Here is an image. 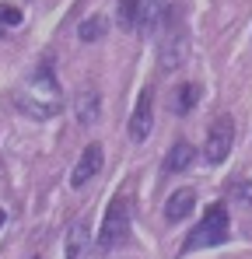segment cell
I'll use <instances>...</instances> for the list:
<instances>
[{
    "label": "cell",
    "instance_id": "1",
    "mask_svg": "<svg viewBox=\"0 0 252 259\" xmlns=\"http://www.w3.org/2000/svg\"><path fill=\"white\" fill-rule=\"evenodd\" d=\"M60 84H56V77H53V70L49 67H39V74L32 77V84L25 95H18V105L28 112V116H35V119H49V116H56L60 112Z\"/></svg>",
    "mask_w": 252,
    "mask_h": 259
},
{
    "label": "cell",
    "instance_id": "2",
    "mask_svg": "<svg viewBox=\"0 0 252 259\" xmlns=\"http://www.w3.org/2000/svg\"><path fill=\"white\" fill-rule=\"evenodd\" d=\"M161 70H179L186 63V53H189V32L182 25V11L179 7H168L165 21H161Z\"/></svg>",
    "mask_w": 252,
    "mask_h": 259
},
{
    "label": "cell",
    "instance_id": "3",
    "mask_svg": "<svg viewBox=\"0 0 252 259\" xmlns=\"http://www.w3.org/2000/svg\"><path fill=\"white\" fill-rule=\"evenodd\" d=\"M221 242H228V207L210 203L203 221L186 235V249H214Z\"/></svg>",
    "mask_w": 252,
    "mask_h": 259
},
{
    "label": "cell",
    "instance_id": "4",
    "mask_svg": "<svg viewBox=\"0 0 252 259\" xmlns=\"http://www.w3.org/2000/svg\"><path fill=\"white\" fill-rule=\"evenodd\" d=\"M126 242H130V207H126V196H112L105 221H102V231H98V245L123 249Z\"/></svg>",
    "mask_w": 252,
    "mask_h": 259
},
{
    "label": "cell",
    "instance_id": "5",
    "mask_svg": "<svg viewBox=\"0 0 252 259\" xmlns=\"http://www.w3.org/2000/svg\"><path fill=\"white\" fill-rule=\"evenodd\" d=\"M231 144H235V119H231V116H217L214 126H210L207 147H203L207 165H221V161L231 154Z\"/></svg>",
    "mask_w": 252,
    "mask_h": 259
},
{
    "label": "cell",
    "instance_id": "6",
    "mask_svg": "<svg viewBox=\"0 0 252 259\" xmlns=\"http://www.w3.org/2000/svg\"><path fill=\"white\" fill-rule=\"evenodd\" d=\"M151 126H154V91L144 88L137 105H133V116H130V140L133 144H144L151 137Z\"/></svg>",
    "mask_w": 252,
    "mask_h": 259
},
{
    "label": "cell",
    "instance_id": "7",
    "mask_svg": "<svg viewBox=\"0 0 252 259\" xmlns=\"http://www.w3.org/2000/svg\"><path fill=\"white\" fill-rule=\"evenodd\" d=\"M102 161H105V158H102V144H88V147H84V154L77 158V168L70 172V186H74V189L88 186L95 175L102 172Z\"/></svg>",
    "mask_w": 252,
    "mask_h": 259
},
{
    "label": "cell",
    "instance_id": "8",
    "mask_svg": "<svg viewBox=\"0 0 252 259\" xmlns=\"http://www.w3.org/2000/svg\"><path fill=\"white\" fill-rule=\"evenodd\" d=\"M74 116H77L81 126H95V123H98V116H102V95H98V88H95V84H84L81 91H77Z\"/></svg>",
    "mask_w": 252,
    "mask_h": 259
},
{
    "label": "cell",
    "instance_id": "9",
    "mask_svg": "<svg viewBox=\"0 0 252 259\" xmlns=\"http://www.w3.org/2000/svg\"><path fill=\"white\" fill-rule=\"evenodd\" d=\"M168 14V0H137V32H154Z\"/></svg>",
    "mask_w": 252,
    "mask_h": 259
},
{
    "label": "cell",
    "instance_id": "10",
    "mask_svg": "<svg viewBox=\"0 0 252 259\" xmlns=\"http://www.w3.org/2000/svg\"><path fill=\"white\" fill-rule=\"evenodd\" d=\"M193 207H196V193L193 189H175L165 200V221L168 224H179V221H186L193 214Z\"/></svg>",
    "mask_w": 252,
    "mask_h": 259
},
{
    "label": "cell",
    "instance_id": "11",
    "mask_svg": "<svg viewBox=\"0 0 252 259\" xmlns=\"http://www.w3.org/2000/svg\"><path fill=\"white\" fill-rule=\"evenodd\" d=\"M193 161H196V147H193L189 140H179V144H172V151H168L165 168L168 172H186V168H193Z\"/></svg>",
    "mask_w": 252,
    "mask_h": 259
},
{
    "label": "cell",
    "instance_id": "12",
    "mask_svg": "<svg viewBox=\"0 0 252 259\" xmlns=\"http://www.w3.org/2000/svg\"><path fill=\"white\" fill-rule=\"evenodd\" d=\"M88 224L77 221V224H70V231H67V259H88Z\"/></svg>",
    "mask_w": 252,
    "mask_h": 259
},
{
    "label": "cell",
    "instance_id": "13",
    "mask_svg": "<svg viewBox=\"0 0 252 259\" xmlns=\"http://www.w3.org/2000/svg\"><path fill=\"white\" fill-rule=\"evenodd\" d=\"M105 28H109V21H105L102 14H91V18H84V21H81L77 39H81V42H98V39L105 35Z\"/></svg>",
    "mask_w": 252,
    "mask_h": 259
},
{
    "label": "cell",
    "instance_id": "14",
    "mask_svg": "<svg viewBox=\"0 0 252 259\" xmlns=\"http://www.w3.org/2000/svg\"><path fill=\"white\" fill-rule=\"evenodd\" d=\"M196 102H200V88H196V84H182V88H179V95H175V112L186 116V112L196 109Z\"/></svg>",
    "mask_w": 252,
    "mask_h": 259
},
{
    "label": "cell",
    "instance_id": "15",
    "mask_svg": "<svg viewBox=\"0 0 252 259\" xmlns=\"http://www.w3.org/2000/svg\"><path fill=\"white\" fill-rule=\"evenodd\" d=\"M119 21H123L126 32L137 28V0H119Z\"/></svg>",
    "mask_w": 252,
    "mask_h": 259
},
{
    "label": "cell",
    "instance_id": "16",
    "mask_svg": "<svg viewBox=\"0 0 252 259\" xmlns=\"http://www.w3.org/2000/svg\"><path fill=\"white\" fill-rule=\"evenodd\" d=\"M0 25H4V28L21 25V11H18L14 4H0Z\"/></svg>",
    "mask_w": 252,
    "mask_h": 259
},
{
    "label": "cell",
    "instance_id": "17",
    "mask_svg": "<svg viewBox=\"0 0 252 259\" xmlns=\"http://www.w3.org/2000/svg\"><path fill=\"white\" fill-rule=\"evenodd\" d=\"M235 196L252 210V182H238V186H235Z\"/></svg>",
    "mask_w": 252,
    "mask_h": 259
},
{
    "label": "cell",
    "instance_id": "18",
    "mask_svg": "<svg viewBox=\"0 0 252 259\" xmlns=\"http://www.w3.org/2000/svg\"><path fill=\"white\" fill-rule=\"evenodd\" d=\"M4 221H7V214H4V210H0V228H4Z\"/></svg>",
    "mask_w": 252,
    "mask_h": 259
}]
</instances>
